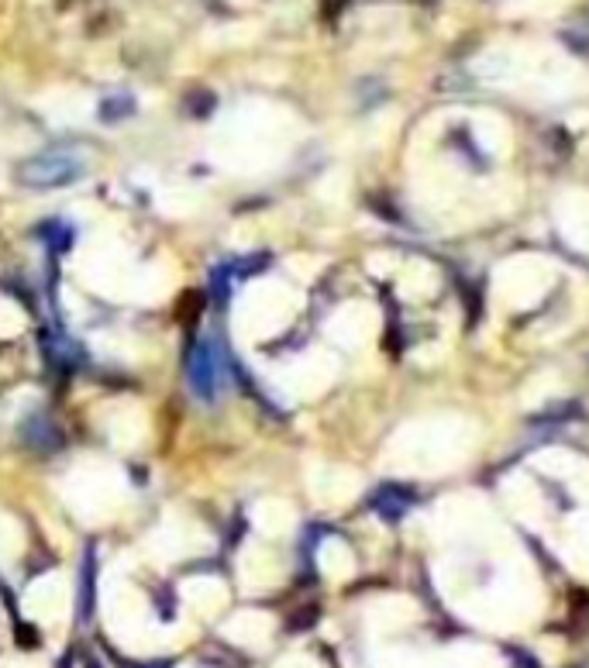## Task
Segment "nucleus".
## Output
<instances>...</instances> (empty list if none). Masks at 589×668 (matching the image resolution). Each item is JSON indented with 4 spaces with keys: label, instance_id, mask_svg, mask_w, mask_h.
I'll return each instance as SVG.
<instances>
[{
    "label": "nucleus",
    "instance_id": "1",
    "mask_svg": "<svg viewBox=\"0 0 589 668\" xmlns=\"http://www.w3.org/2000/svg\"><path fill=\"white\" fill-rule=\"evenodd\" d=\"M186 379H190V390L207 403L224 393V386H228V355L214 338H197V345L190 348Z\"/></svg>",
    "mask_w": 589,
    "mask_h": 668
},
{
    "label": "nucleus",
    "instance_id": "2",
    "mask_svg": "<svg viewBox=\"0 0 589 668\" xmlns=\"http://www.w3.org/2000/svg\"><path fill=\"white\" fill-rule=\"evenodd\" d=\"M80 176H83V162L69 152H42L18 169V180L31 186V190H56V186L76 183Z\"/></svg>",
    "mask_w": 589,
    "mask_h": 668
},
{
    "label": "nucleus",
    "instance_id": "3",
    "mask_svg": "<svg viewBox=\"0 0 589 668\" xmlns=\"http://www.w3.org/2000/svg\"><path fill=\"white\" fill-rule=\"evenodd\" d=\"M414 507V493L407 486H383L376 496H372V510H376L383 520L397 524L400 517H407V510Z\"/></svg>",
    "mask_w": 589,
    "mask_h": 668
},
{
    "label": "nucleus",
    "instance_id": "4",
    "mask_svg": "<svg viewBox=\"0 0 589 668\" xmlns=\"http://www.w3.org/2000/svg\"><path fill=\"white\" fill-rule=\"evenodd\" d=\"M135 111H138V104H135L131 93H114V97H107L104 104H100L97 118L104 124H121V121H128Z\"/></svg>",
    "mask_w": 589,
    "mask_h": 668
},
{
    "label": "nucleus",
    "instance_id": "5",
    "mask_svg": "<svg viewBox=\"0 0 589 668\" xmlns=\"http://www.w3.org/2000/svg\"><path fill=\"white\" fill-rule=\"evenodd\" d=\"M38 235L45 238V245H49L52 252H66V248L73 245L76 231L69 228V224L62 221V217H52V221H45V224H42V231H38Z\"/></svg>",
    "mask_w": 589,
    "mask_h": 668
}]
</instances>
